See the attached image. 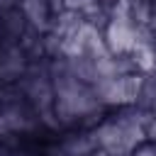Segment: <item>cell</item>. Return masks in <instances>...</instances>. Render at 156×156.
<instances>
[{
    "instance_id": "cell-8",
    "label": "cell",
    "mask_w": 156,
    "mask_h": 156,
    "mask_svg": "<svg viewBox=\"0 0 156 156\" xmlns=\"http://www.w3.org/2000/svg\"><path fill=\"white\" fill-rule=\"evenodd\" d=\"M151 5H154V15H156V0H151Z\"/></svg>"
},
{
    "instance_id": "cell-5",
    "label": "cell",
    "mask_w": 156,
    "mask_h": 156,
    "mask_svg": "<svg viewBox=\"0 0 156 156\" xmlns=\"http://www.w3.org/2000/svg\"><path fill=\"white\" fill-rule=\"evenodd\" d=\"M132 63H134V68H139V71H144V73L154 71V66H156L154 44H151L149 39H144L141 32H139V41H136V46H134V51H132Z\"/></svg>"
},
{
    "instance_id": "cell-4",
    "label": "cell",
    "mask_w": 156,
    "mask_h": 156,
    "mask_svg": "<svg viewBox=\"0 0 156 156\" xmlns=\"http://www.w3.org/2000/svg\"><path fill=\"white\" fill-rule=\"evenodd\" d=\"M22 12L34 27L46 29L49 17H51V2L49 0H22Z\"/></svg>"
},
{
    "instance_id": "cell-7",
    "label": "cell",
    "mask_w": 156,
    "mask_h": 156,
    "mask_svg": "<svg viewBox=\"0 0 156 156\" xmlns=\"http://www.w3.org/2000/svg\"><path fill=\"white\" fill-rule=\"evenodd\" d=\"M134 156H156V144H141V146H136Z\"/></svg>"
},
{
    "instance_id": "cell-1",
    "label": "cell",
    "mask_w": 156,
    "mask_h": 156,
    "mask_svg": "<svg viewBox=\"0 0 156 156\" xmlns=\"http://www.w3.org/2000/svg\"><path fill=\"white\" fill-rule=\"evenodd\" d=\"M54 85H56V110L66 117H80L100 107V100L95 98L93 88H88L71 73L56 76Z\"/></svg>"
},
{
    "instance_id": "cell-6",
    "label": "cell",
    "mask_w": 156,
    "mask_h": 156,
    "mask_svg": "<svg viewBox=\"0 0 156 156\" xmlns=\"http://www.w3.org/2000/svg\"><path fill=\"white\" fill-rule=\"evenodd\" d=\"M95 2L98 0H63L66 10H71V12H88L95 7Z\"/></svg>"
},
{
    "instance_id": "cell-2",
    "label": "cell",
    "mask_w": 156,
    "mask_h": 156,
    "mask_svg": "<svg viewBox=\"0 0 156 156\" xmlns=\"http://www.w3.org/2000/svg\"><path fill=\"white\" fill-rule=\"evenodd\" d=\"M139 24L129 17V5L122 2L119 12L115 10L107 29H105V46L112 56H124V54H132L136 41H139Z\"/></svg>"
},
{
    "instance_id": "cell-3",
    "label": "cell",
    "mask_w": 156,
    "mask_h": 156,
    "mask_svg": "<svg viewBox=\"0 0 156 156\" xmlns=\"http://www.w3.org/2000/svg\"><path fill=\"white\" fill-rule=\"evenodd\" d=\"M144 78L136 73H124L115 78H98L93 83V93L100 100V105H129L141 95Z\"/></svg>"
}]
</instances>
